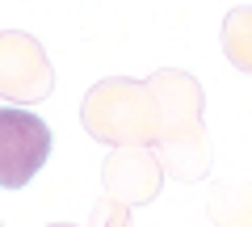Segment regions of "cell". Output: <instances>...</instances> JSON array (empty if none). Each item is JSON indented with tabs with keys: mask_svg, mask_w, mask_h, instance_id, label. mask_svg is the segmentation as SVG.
<instances>
[{
	"mask_svg": "<svg viewBox=\"0 0 252 227\" xmlns=\"http://www.w3.org/2000/svg\"><path fill=\"white\" fill-rule=\"evenodd\" d=\"M152 84H130V80H109L89 93L84 122L97 139H160V122L152 114Z\"/></svg>",
	"mask_w": 252,
	"mask_h": 227,
	"instance_id": "obj_1",
	"label": "cell"
},
{
	"mask_svg": "<svg viewBox=\"0 0 252 227\" xmlns=\"http://www.w3.org/2000/svg\"><path fill=\"white\" fill-rule=\"evenodd\" d=\"M51 147H55L51 127L34 109L0 105V190L30 185L51 160Z\"/></svg>",
	"mask_w": 252,
	"mask_h": 227,
	"instance_id": "obj_2",
	"label": "cell"
},
{
	"mask_svg": "<svg viewBox=\"0 0 252 227\" xmlns=\"http://www.w3.org/2000/svg\"><path fill=\"white\" fill-rule=\"evenodd\" d=\"M223 46L231 55V64L252 72V9H235L223 26Z\"/></svg>",
	"mask_w": 252,
	"mask_h": 227,
	"instance_id": "obj_3",
	"label": "cell"
}]
</instances>
